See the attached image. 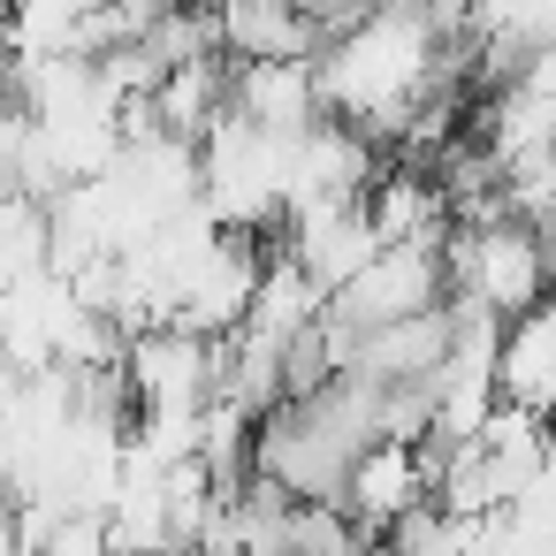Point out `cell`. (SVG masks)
Returning <instances> with one entry per match:
<instances>
[{"instance_id":"1","label":"cell","mask_w":556,"mask_h":556,"mask_svg":"<svg viewBox=\"0 0 556 556\" xmlns=\"http://www.w3.org/2000/svg\"><path fill=\"white\" fill-rule=\"evenodd\" d=\"M222 47L244 70H260V62L320 70L328 62V39L313 24V9H267V0H237V9H222Z\"/></svg>"},{"instance_id":"2","label":"cell","mask_w":556,"mask_h":556,"mask_svg":"<svg viewBox=\"0 0 556 556\" xmlns=\"http://www.w3.org/2000/svg\"><path fill=\"white\" fill-rule=\"evenodd\" d=\"M39 556H115V518L77 510V518H62V526H54V541H47Z\"/></svg>"}]
</instances>
